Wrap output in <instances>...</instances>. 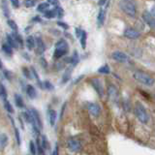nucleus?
<instances>
[{
  "label": "nucleus",
  "instance_id": "f257e3e1",
  "mask_svg": "<svg viewBox=\"0 0 155 155\" xmlns=\"http://www.w3.org/2000/svg\"><path fill=\"white\" fill-rule=\"evenodd\" d=\"M133 78L138 82H140V84H144V85H147V86H152L154 84V82H155L154 79L151 76H149L148 74H147V73H144L143 71H136V72H134Z\"/></svg>",
  "mask_w": 155,
  "mask_h": 155
},
{
  "label": "nucleus",
  "instance_id": "f03ea898",
  "mask_svg": "<svg viewBox=\"0 0 155 155\" xmlns=\"http://www.w3.org/2000/svg\"><path fill=\"white\" fill-rule=\"evenodd\" d=\"M135 114L137 116V118L142 122L143 124H147L149 121V115L147 114V111L145 110L144 106L140 103V102H137L135 104Z\"/></svg>",
  "mask_w": 155,
  "mask_h": 155
},
{
  "label": "nucleus",
  "instance_id": "7ed1b4c3",
  "mask_svg": "<svg viewBox=\"0 0 155 155\" xmlns=\"http://www.w3.org/2000/svg\"><path fill=\"white\" fill-rule=\"evenodd\" d=\"M119 7L121 11H123L127 16L134 18L137 14V10H136V6L134 2L132 1H120L119 2Z\"/></svg>",
  "mask_w": 155,
  "mask_h": 155
},
{
  "label": "nucleus",
  "instance_id": "20e7f679",
  "mask_svg": "<svg viewBox=\"0 0 155 155\" xmlns=\"http://www.w3.org/2000/svg\"><path fill=\"white\" fill-rule=\"evenodd\" d=\"M68 50H69L68 43L64 40V39H61V40H59L55 44L54 57L55 58H60L62 56H64L68 52Z\"/></svg>",
  "mask_w": 155,
  "mask_h": 155
},
{
  "label": "nucleus",
  "instance_id": "39448f33",
  "mask_svg": "<svg viewBox=\"0 0 155 155\" xmlns=\"http://www.w3.org/2000/svg\"><path fill=\"white\" fill-rule=\"evenodd\" d=\"M111 58H113L114 60L120 62V63H125V62L129 61V56L126 54V53H124L122 51H114L111 53Z\"/></svg>",
  "mask_w": 155,
  "mask_h": 155
},
{
  "label": "nucleus",
  "instance_id": "423d86ee",
  "mask_svg": "<svg viewBox=\"0 0 155 155\" xmlns=\"http://www.w3.org/2000/svg\"><path fill=\"white\" fill-rule=\"evenodd\" d=\"M67 145H68V148H69L73 152L80 151L81 148V143L80 140H77V139H73V138L68 140Z\"/></svg>",
  "mask_w": 155,
  "mask_h": 155
},
{
  "label": "nucleus",
  "instance_id": "0eeeda50",
  "mask_svg": "<svg viewBox=\"0 0 155 155\" xmlns=\"http://www.w3.org/2000/svg\"><path fill=\"white\" fill-rule=\"evenodd\" d=\"M143 21L147 22L152 29H155V18L152 16L151 14H150V12L144 11L143 13Z\"/></svg>",
  "mask_w": 155,
  "mask_h": 155
},
{
  "label": "nucleus",
  "instance_id": "6e6552de",
  "mask_svg": "<svg viewBox=\"0 0 155 155\" xmlns=\"http://www.w3.org/2000/svg\"><path fill=\"white\" fill-rule=\"evenodd\" d=\"M124 36L127 39L136 40V39H139L140 37V33L133 28H127V29H125V31H124Z\"/></svg>",
  "mask_w": 155,
  "mask_h": 155
},
{
  "label": "nucleus",
  "instance_id": "1a4fd4ad",
  "mask_svg": "<svg viewBox=\"0 0 155 155\" xmlns=\"http://www.w3.org/2000/svg\"><path fill=\"white\" fill-rule=\"evenodd\" d=\"M87 110H88L89 114L93 116H98L100 114V111H101L100 106L96 103H89L88 105H87Z\"/></svg>",
  "mask_w": 155,
  "mask_h": 155
},
{
  "label": "nucleus",
  "instance_id": "9d476101",
  "mask_svg": "<svg viewBox=\"0 0 155 155\" xmlns=\"http://www.w3.org/2000/svg\"><path fill=\"white\" fill-rule=\"evenodd\" d=\"M91 84H92V86L94 87V89L96 90L97 93H98V95L101 96V97H103V95H104V88H103V85H102V82L99 80L93 79V80L91 81Z\"/></svg>",
  "mask_w": 155,
  "mask_h": 155
},
{
  "label": "nucleus",
  "instance_id": "9b49d317",
  "mask_svg": "<svg viewBox=\"0 0 155 155\" xmlns=\"http://www.w3.org/2000/svg\"><path fill=\"white\" fill-rule=\"evenodd\" d=\"M30 113L32 114L33 115V118H34V121H35L36 125L39 127V129L42 130L43 129V123H42V119H41V116H40V114L38 113V110H35L34 108H30Z\"/></svg>",
  "mask_w": 155,
  "mask_h": 155
},
{
  "label": "nucleus",
  "instance_id": "f8f14e48",
  "mask_svg": "<svg viewBox=\"0 0 155 155\" xmlns=\"http://www.w3.org/2000/svg\"><path fill=\"white\" fill-rule=\"evenodd\" d=\"M106 10L105 9H100L98 16H97V26L102 27L105 23V19H106Z\"/></svg>",
  "mask_w": 155,
  "mask_h": 155
},
{
  "label": "nucleus",
  "instance_id": "ddd939ff",
  "mask_svg": "<svg viewBox=\"0 0 155 155\" xmlns=\"http://www.w3.org/2000/svg\"><path fill=\"white\" fill-rule=\"evenodd\" d=\"M36 44H37V53L38 54H43L46 51L45 43H44V41L40 37H37L36 38Z\"/></svg>",
  "mask_w": 155,
  "mask_h": 155
},
{
  "label": "nucleus",
  "instance_id": "4468645a",
  "mask_svg": "<svg viewBox=\"0 0 155 155\" xmlns=\"http://www.w3.org/2000/svg\"><path fill=\"white\" fill-rule=\"evenodd\" d=\"M48 121H50L51 126H54L55 121H56V117H57L56 111L54 110L50 109L48 110Z\"/></svg>",
  "mask_w": 155,
  "mask_h": 155
},
{
  "label": "nucleus",
  "instance_id": "2eb2a0df",
  "mask_svg": "<svg viewBox=\"0 0 155 155\" xmlns=\"http://www.w3.org/2000/svg\"><path fill=\"white\" fill-rule=\"evenodd\" d=\"M25 91H26V94H27V96L29 97L30 99H34V98H36V96H37V91H36V89H35V87H34L33 85H27L26 86V89H25Z\"/></svg>",
  "mask_w": 155,
  "mask_h": 155
},
{
  "label": "nucleus",
  "instance_id": "dca6fc26",
  "mask_svg": "<svg viewBox=\"0 0 155 155\" xmlns=\"http://www.w3.org/2000/svg\"><path fill=\"white\" fill-rule=\"evenodd\" d=\"M6 38H7V44H8V45H10L13 48H18V44L16 41V39L13 37L12 34H7Z\"/></svg>",
  "mask_w": 155,
  "mask_h": 155
},
{
  "label": "nucleus",
  "instance_id": "f3484780",
  "mask_svg": "<svg viewBox=\"0 0 155 155\" xmlns=\"http://www.w3.org/2000/svg\"><path fill=\"white\" fill-rule=\"evenodd\" d=\"M35 39H34L33 36H28L25 40V44H26V47L29 51H32L34 48H35Z\"/></svg>",
  "mask_w": 155,
  "mask_h": 155
},
{
  "label": "nucleus",
  "instance_id": "a211bd4d",
  "mask_svg": "<svg viewBox=\"0 0 155 155\" xmlns=\"http://www.w3.org/2000/svg\"><path fill=\"white\" fill-rule=\"evenodd\" d=\"M15 103H16V106L18 108H21V109H23L25 105H24V102H23V99L22 97L19 95V94H15Z\"/></svg>",
  "mask_w": 155,
  "mask_h": 155
},
{
  "label": "nucleus",
  "instance_id": "6ab92c4d",
  "mask_svg": "<svg viewBox=\"0 0 155 155\" xmlns=\"http://www.w3.org/2000/svg\"><path fill=\"white\" fill-rule=\"evenodd\" d=\"M2 51L9 56L13 55V48L10 45H8V44H3V45H2Z\"/></svg>",
  "mask_w": 155,
  "mask_h": 155
},
{
  "label": "nucleus",
  "instance_id": "aec40b11",
  "mask_svg": "<svg viewBox=\"0 0 155 155\" xmlns=\"http://www.w3.org/2000/svg\"><path fill=\"white\" fill-rule=\"evenodd\" d=\"M68 60H69V62L71 63L73 66H76L78 63H79V61H80V58H79V54H78V52L75 51L74 54L72 55V57H70Z\"/></svg>",
  "mask_w": 155,
  "mask_h": 155
},
{
  "label": "nucleus",
  "instance_id": "412c9836",
  "mask_svg": "<svg viewBox=\"0 0 155 155\" xmlns=\"http://www.w3.org/2000/svg\"><path fill=\"white\" fill-rule=\"evenodd\" d=\"M48 2H45V3H41V4H39L38 5V7H37V11L38 12H41V13H46L48 10H50L48 9Z\"/></svg>",
  "mask_w": 155,
  "mask_h": 155
},
{
  "label": "nucleus",
  "instance_id": "4be33fe9",
  "mask_svg": "<svg viewBox=\"0 0 155 155\" xmlns=\"http://www.w3.org/2000/svg\"><path fill=\"white\" fill-rule=\"evenodd\" d=\"M7 143H8V136L6 134L2 133L1 136H0V144H1V149L2 150L7 145Z\"/></svg>",
  "mask_w": 155,
  "mask_h": 155
},
{
  "label": "nucleus",
  "instance_id": "5701e85b",
  "mask_svg": "<svg viewBox=\"0 0 155 155\" xmlns=\"http://www.w3.org/2000/svg\"><path fill=\"white\" fill-rule=\"evenodd\" d=\"M56 16H57V14H56L55 9L48 10L46 13H44V17H45L46 18H55Z\"/></svg>",
  "mask_w": 155,
  "mask_h": 155
},
{
  "label": "nucleus",
  "instance_id": "b1692460",
  "mask_svg": "<svg viewBox=\"0 0 155 155\" xmlns=\"http://www.w3.org/2000/svg\"><path fill=\"white\" fill-rule=\"evenodd\" d=\"M86 40H87V34L85 31L82 32L81 34V37L80 39V41H81V46L82 48H86Z\"/></svg>",
  "mask_w": 155,
  "mask_h": 155
},
{
  "label": "nucleus",
  "instance_id": "393cba45",
  "mask_svg": "<svg viewBox=\"0 0 155 155\" xmlns=\"http://www.w3.org/2000/svg\"><path fill=\"white\" fill-rule=\"evenodd\" d=\"M4 108H5V110H6L9 114H13V113H14V109H13V107H12L11 103H10V102H9L8 100L4 101Z\"/></svg>",
  "mask_w": 155,
  "mask_h": 155
},
{
  "label": "nucleus",
  "instance_id": "a878e982",
  "mask_svg": "<svg viewBox=\"0 0 155 155\" xmlns=\"http://www.w3.org/2000/svg\"><path fill=\"white\" fill-rule=\"evenodd\" d=\"M0 95H1V98L4 101L7 100V90L2 84H1V85H0Z\"/></svg>",
  "mask_w": 155,
  "mask_h": 155
},
{
  "label": "nucleus",
  "instance_id": "bb28decb",
  "mask_svg": "<svg viewBox=\"0 0 155 155\" xmlns=\"http://www.w3.org/2000/svg\"><path fill=\"white\" fill-rule=\"evenodd\" d=\"M12 35H13V37L15 39H16V41L18 42V46H23V40H22V38H21V35H19V34H18L17 32H14Z\"/></svg>",
  "mask_w": 155,
  "mask_h": 155
},
{
  "label": "nucleus",
  "instance_id": "cd10ccee",
  "mask_svg": "<svg viewBox=\"0 0 155 155\" xmlns=\"http://www.w3.org/2000/svg\"><path fill=\"white\" fill-rule=\"evenodd\" d=\"M21 71H22V74L24 75V77H25L26 79H29V80H31V79H32V74H31V72H30V70H29V69H27L26 67H23L22 69H21Z\"/></svg>",
  "mask_w": 155,
  "mask_h": 155
},
{
  "label": "nucleus",
  "instance_id": "c85d7f7f",
  "mask_svg": "<svg viewBox=\"0 0 155 155\" xmlns=\"http://www.w3.org/2000/svg\"><path fill=\"white\" fill-rule=\"evenodd\" d=\"M29 151H30V153L32 155H36V152H37V147L36 144L34 143V142H31L29 143Z\"/></svg>",
  "mask_w": 155,
  "mask_h": 155
},
{
  "label": "nucleus",
  "instance_id": "c756f323",
  "mask_svg": "<svg viewBox=\"0 0 155 155\" xmlns=\"http://www.w3.org/2000/svg\"><path fill=\"white\" fill-rule=\"evenodd\" d=\"M7 23H8V25H9L10 27H11L12 30H14L15 32H17V31L18 30V25H17V23L15 22L14 21H12V19H8Z\"/></svg>",
  "mask_w": 155,
  "mask_h": 155
},
{
  "label": "nucleus",
  "instance_id": "7c9ffc66",
  "mask_svg": "<svg viewBox=\"0 0 155 155\" xmlns=\"http://www.w3.org/2000/svg\"><path fill=\"white\" fill-rule=\"evenodd\" d=\"M98 73H101V74H110V67L109 65H104L100 67L98 69Z\"/></svg>",
  "mask_w": 155,
  "mask_h": 155
},
{
  "label": "nucleus",
  "instance_id": "2f4dec72",
  "mask_svg": "<svg viewBox=\"0 0 155 155\" xmlns=\"http://www.w3.org/2000/svg\"><path fill=\"white\" fill-rule=\"evenodd\" d=\"M42 147L44 149H48L50 148V143H48L46 136H42Z\"/></svg>",
  "mask_w": 155,
  "mask_h": 155
},
{
  "label": "nucleus",
  "instance_id": "473e14b6",
  "mask_svg": "<svg viewBox=\"0 0 155 155\" xmlns=\"http://www.w3.org/2000/svg\"><path fill=\"white\" fill-rule=\"evenodd\" d=\"M71 73H72V70H67L65 72V74L63 75V78H62V82L64 84V82H67L68 81H69L70 79V76H71Z\"/></svg>",
  "mask_w": 155,
  "mask_h": 155
},
{
  "label": "nucleus",
  "instance_id": "72a5a7b5",
  "mask_svg": "<svg viewBox=\"0 0 155 155\" xmlns=\"http://www.w3.org/2000/svg\"><path fill=\"white\" fill-rule=\"evenodd\" d=\"M55 11H56V14H57V17L58 18H62L63 16H64V11H63V9L60 7V6H55Z\"/></svg>",
  "mask_w": 155,
  "mask_h": 155
},
{
  "label": "nucleus",
  "instance_id": "f704fd0d",
  "mask_svg": "<svg viewBox=\"0 0 155 155\" xmlns=\"http://www.w3.org/2000/svg\"><path fill=\"white\" fill-rule=\"evenodd\" d=\"M117 95V90H116V88L115 87H114V86H110V88H109V96L110 97H114L115 98V96Z\"/></svg>",
  "mask_w": 155,
  "mask_h": 155
},
{
  "label": "nucleus",
  "instance_id": "c9c22d12",
  "mask_svg": "<svg viewBox=\"0 0 155 155\" xmlns=\"http://www.w3.org/2000/svg\"><path fill=\"white\" fill-rule=\"evenodd\" d=\"M5 3L6 2H2V9H3V13H4V16L6 17V18H9L10 17V11H9V9H8V6H6L5 5Z\"/></svg>",
  "mask_w": 155,
  "mask_h": 155
},
{
  "label": "nucleus",
  "instance_id": "e433bc0d",
  "mask_svg": "<svg viewBox=\"0 0 155 155\" xmlns=\"http://www.w3.org/2000/svg\"><path fill=\"white\" fill-rule=\"evenodd\" d=\"M44 88H46L48 90H52L54 87H53V84H51V81H44Z\"/></svg>",
  "mask_w": 155,
  "mask_h": 155
},
{
  "label": "nucleus",
  "instance_id": "4c0bfd02",
  "mask_svg": "<svg viewBox=\"0 0 155 155\" xmlns=\"http://www.w3.org/2000/svg\"><path fill=\"white\" fill-rule=\"evenodd\" d=\"M24 5H25V7L30 8V7L35 6L36 1H33V0H27V1H24Z\"/></svg>",
  "mask_w": 155,
  "mask_h": 155
},
{
  "label": "nucleus",
  "instance_id": "58836bf2",
  "mask_svg": "<svg viewBox=\"0 0 155 155\" xmlns=\"http://www.w3.org/2000/svg\"><path fill=\"white\" fill-rule=\"evenodd\" d=\"M15 135H16L18 144H21V135H19V131L17 127H15Z\"/></svg>",
  "mask_w": 155,
  "mask_h": 155
},
{
  "label": "nucleus",
  "instance_id": "ea45409f",
  "mask_svg": "<svg viewBox=\"0 0 155 155\" xmlns=\"http://www.w3.org/2000/svg\"><path fill=\"white\" fill-rule=\"evenodd\" d=\"M57 25L62 27V28H64V29H68V28H69L68 24H66L65 22H63V21H57Z\"/></svg>",
  "mask_w": 155,
  "mask_h": 155
},
{
  "label": "nucleus",
  "instance_id": "a19ab883",
  "mask_svg": "<svg viewBox=\"0 0 155 155\" xmlns=\"http://www.w3.org/2000/svg\"><path fill=\"white\" fill-rule=\"evenodd\" d=\"M4 75H5V77H6V79H8V80H12V73L10 72V71L5 70V71H4Z\"/></svg>",
  "mask_w": 155,
  "mask_h": 155
},
{
  "label": "nucleus",
  "instance_id": "79ce46f5",
  "mask_svg": "<svg viewBox=\"0 0 155 155\" xmlns=\"http://www.w3.org/2000/svg\"><path fill=\"white\" fill-rule=\"evenodd\" d=\"M75 30H76V35H77V37L81 39V34H82V32H84V30H81V28H76Z\"/></svg>",
  "mask_w": 155,
  "mask_h": 155
},
{
  "label": "nucleus",
  "instance_id": "37998d69",
  "mask_svg": "<svg viewBox=\"0 0 155 155\" xmlns=\"http://www.w3.org/2000/svg\"><path fill=\"white\" fill-rule=\"evenodd\" d=\"M11 3L14 8H16V9L19 8V1H18V0H13V1H11Z\"/></svg>",
  "mask_w": 155,
  "mask_h": 155
},
{
  "label": "nucleus",
  "instance_id": "c03bdc74",
  "mask_svg": "<svg viewBox=\"0 0 155 155\" xmlns=\"http://www.w3.org/2000/svg\"><path fill=\"white\" fill-rule=\"evenodd\" d=\"M58 154H59V150H58V144L56 143L55 147H54V150H53L52 153L51 155H58Z\"/></svg>",
  "mask_w": 155,
  "mask_h": 155
},
{
  "label": "nucleus",
  "instance_id": "a18cd8bd",
  "mask_svg": "<svg viewBox=\"0 0 155 155\" xmlns=\"http://www.w3.org/2000/svg\"><path fill=\"white\" fill-rule=\"evenodd\" d=\"M98 4L100 5V6H103V5H105V4H109V2H107V1H99Z\"/></svg>",
  "mask_w": 155,
  "mask_h": 155
},
{
  "label": "nucleus",
  "instance_id": "49530a36",
  "mask_svg": "<svg viewBox=\"0 0 155 155\" xmlns=\"http://www.w3.org/2000/svg\"><path fill=\"white\" fill-rule=\"evenodd\" d=\"M33 21H41V18L40 17H35L33 18Z\"/></svg>",
  "mask_w": 155,
  "mask_h": 155
},
{
  "label": "nucleus",
  "instance_id": "de8ad7c7",
  "mask_svg": "<svg viewBox=\"0 0 155 155\" xmlns=\"http://www.w3.org/2000/svg\"><path fill=\"white\" fill-rule=\"evenodd\" d=\"M150 14H151L152 16L155 18V7H153V8L151 9V12H150Z\"/></svg>",
  "mask_w": 155,
  "mask_h": 155
},
{
  "label": "nucleus",
  "instance_id": "09e8293b",
  "mask_svg": "<svg viewBox=\"0 0 155 155\" xmlns=\"http://www.w3.org/2000/svg\"><path fill=\"white\" fill-rule=\"evenodd\" d=\"M48 4H53V5H56L57 6V4H58V1H48Z\"/></svg>",
  "mask_w": 155,
  "mask_h": 155
},
{
  "label": "nucleus",
  "instance_id": "8fccbe9b",
  "mask_svg": "<svg viewBox=\"0 0 155 155\" xmlns=\"http://www.w3.org/2000/svg\"><path fill=\"white\" fill-rule=\"evenodd\" d=\"M43 155H45V154H43Z\"/></svg>",
  "mask_w": 155,
  "mask_h": 155
}]
</instances>
